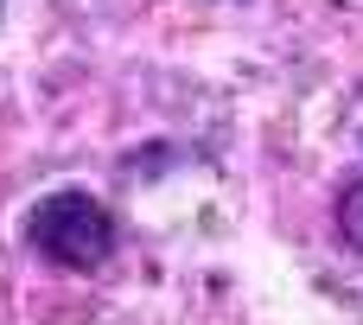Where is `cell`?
<instances>
[{"label": "cell", "mask_w": 363, "mask_h": 325, "mask_svg": "<svg viewBox=\"0 0 363 325\" xmlns=\"http://www.w3.org/2000/svg\"><path fill=\"white\" fill-rule=\"evenodd\" d=\"M338 236L363 255V172L345 185V198H338Z\"/></svg>", "instance_id": "obj_2"}, {"label": "cell", "mask_w": 363, "mask_h": 325, "mask_svg": "<svg viewBox=\"0 0 363 325\" xmlns=\"http://www.w3.org/2000/svg\"><path fill=\"white\" fill-rule=\"evenodd\" d=\"M26 243H32L45 262L89 275V268H102V262L115 255L121 230H115V211H108L102 198H89V192H51V198H38L32 217H26Z\"/></svg>", "instance_id": "obj_1"}]
</instances>
